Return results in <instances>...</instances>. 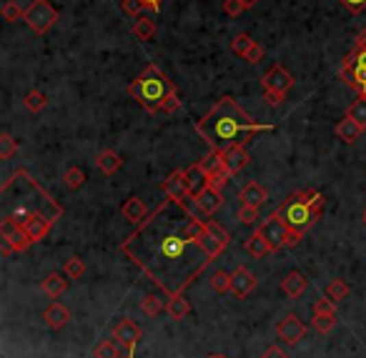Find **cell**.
I'll use <instances>...</instances> for the list:
<instances>
[{
    "instance_id": "5",
    "label": "cell",
    "mask_w": 366,
    "mask_h": 358,
    "mask_svg": "<svg viewBox=\"0 0 366 358\" xmlns=\"http://www.w3.org/2000/svg\"><path fill=\"white\" fill-rule=\"evenodd\" d=\"M23 21L28 23V28L38 36H43L48 30L56 25L58 21V10L48 3V0H33L28 8H25V13H23Z\"/></svg>"
},
{
    "instance_id": "39",
    "label": "cell",
    "mask_w": 366,
    "mask_h": 358,
    "mask_svg": "<svg viewBox=\"0 0 366 358\" xmlns=\"http://www.w3.org/2000/svg\"><path fill=\"white\" fill-rule=\"evenodd\" d=\"M15 151H18V140L5 131L0 136V158H3V161H10L15 155Z\"/></svg>"
},
{
    "instance_id": "33",
    "label": "cell",
    "mask_w": 366,
    "mask_h": 358,
    "mask_svg": "<svg viewBox=\"0 0 366 358\" xmlns=\"http://www.w3.org/2000/svg\"><path fill=\"white\" fill-rule=\"evenodd\" d=\"M133 36L138 38V40H151L156 36V23L151 18H143L141 15L138 21L133 23Z\"/></svg>"
},
{
    "instance_id": "22",
    "label": "cell",
    "mask_w": 366,
    "mask_h": 358,
    "mask_svg": "<svg viewBox=\"0 0 366 358\" xmlns=\"http://www.w3.org/2000/svg\"><path fill=\"white\" fill-rule=\"evenodd\" d=\"M186 170V183H188L191 188V196H198L204 188H208V173H206L204 168H201V163H193V166H188ZM193 201V198H191Z\"/></svg>"
},
{
    "instance_id": "38",
    "label": "cell",
    "mask_w": 366,
    "mask_h": 358,
    "mask_svg": "<svg viewBox=\"0 0 366 358\" xmlns=\"http://www.w3.org/2000/svg\"><path fill=\"white\" fill-rule=\"evenodd\" d=\"M211 288L216 293H221V296L231 291V273H226V270H216V273L211 276Z\"/></svg>"
},
{
    "instance_id": "16",
    "label": "cell",
    "mask_w": 366,
    "mask_h": 358,
    "mask_svg": "<svg viewBox=\"0 0 366 358\" xmlns=\"http://www.w3.org/2000/svg\"><path fill=\"white\" fill-rule=\"evenodd\" d=\"M366 128L359 123V120H354V118L344 116L341 120L337 123V128H334V133H337V138L341 140V143H346V146H352V143H356V140L361 138V133H364Z\"/></svg>"
},
{
    "instance_id": "32",
    "label": "cell",
    "mask_w": 366,
    "mask_h": 358,
    "mask_svg": "<svg viewBox=\"0 0 366 358\" xmlns=\"http://www.w3.org/2000/svg\"><path fill=\"white\" fill-rule=\"evenodd\" d=\"M23 105H25L30 113H40V110L48 105V95H45L43 90H30V93H25V98H23Z\"/></svg>"
},
{
    "instance_id": "48",
    "label": "cell",
    "mask_w": 366,
    "mask_h": 358,
    "mask_svg": "<svg viewBox=\"0 0 366 358\" xmlns=\"http://www.w3.org/2000/svg\"><path fill=\"white\" fill-rule=\"evenodd\" d=\"M261 58H264V45H258V43L251 45V51L243 55V60H246V63H251V66L261 63Z\"/></svg>"
},
{
    "instance_id": "7",
    "label": "cell",
    "mask_w": 366,
    "mask_h": 358,
    "mask_svg": "<svg viewBox=\"0 0 366 358\" xmlns=\"http://www.w3.org/2000/svg\"><path fill=\"white\" fill-rule=\"evenodd\" d=\"M228 243H231V233H228L226 228L221 226V223H216V220H206V231H204V235H201V246H204V251L208 253L211 261H216V258L228 248Z\"/></svg>"
},
{
    "instance_id": "53",
    "label": "cell",
    "mask_w": 366,
    "mask_h": 358,
    "mask_svg": "<svg viewBox=\"0 0 366 358\" xmlns=\"http://www.w3.org/2000/svg\"><path fill=\"white\" fill-rule=\"evenodd\" d=\"M261 358H289V356H286V351L281 348V346H269Z\"/></svg>"
},
{
    "instance_id": "14",
    "label": "cell",
    "mask_w": 366,
    "mask_h": 358,
    "mask_svg": "<svg viewBox=\"0 0 366 358\" xmlns=\"http://www.w3.org/2000/svg\"><path fill=\"white\" fill-rule=\"evenodd\" d=\"M339 78L349 86L352 90L366 98V68L361 66H349V63H341V71H339Z\"/></svg>"
},
{
    "instance_id": "17",
    "label": "cell",
    "mask_w": 366,
    "mask_h": 358,
    "mask_svg": "<svg viewBox=\"0 0 366 358\" xmlns=\"http://www.w3.org/2000/svg\"><path fill=\"white\" fill-rule=\"evenodd\" d=\"M239 198H241V205H251V208H261V205L269 201V190L261 186V183L251 181L246 183L241 190H239Z\"/></svg>"
},
{
    "instance_id": "55",
    "label": "cell",
    "mask_w": 366,
    "mask_h": 358,
    "mask_svg": "<svg viewBox=\"0 0 366 358\" xmlns=\"http://www.w3.org/2000/svg\"><path fill=\"white\" fill-rule=\"evenodd\" d=\"M10 253H15L13 246H10L8 241H3V256H10Z\"/></svg>"
},
{
    "instance_id": "51",
    "label": "cell",
    "mask_w": 366,
    "mask_h": 358,
    "mask_svg": "<svg viewBox=\"0 0 366 358\" xmlns=\"http://www.w3.org/2000/svg\"><path fill=\"white\" fill-rule=\"evenodd\" d=\"M286 93H278V90H264V101L271 105V108H278L281 103H284Z\"/></svg>"
},
{
    "instance_id": "26",
    "label": "cell",
    "mask_w": 366,
    "mask_h": 358,
    "mask_svg": "<svg viewBox=\"0 0 366 358\" xmlns=\"http://www.w3.org/2000/svg\"><path fill=\"white\" fill-rule=\"evenodd\" d=\"M166 311H169L171 318H176V321H183L186 316L191 314V303L186 296H171L169 301H166Z\"/></svg>"
},
{
    "instance_id": "42",
    "label": "cell",
    "mask_w": 366,
    "mask_h": 358,
    "mask_svg": "<svg viewBox=\"0 0 366 358\" xmlns=\"http://www.w3.org/2000/svg\"><path fill=\"white\" fill-rule=\"evenodd\" d=\"M0 13H3V21L15 23V21H21L25 10H21V5H18L15 0H8V3H3V8H0Z\"/></svg>"
},
{
    "instance_id": "27",
    "label": "cell",
    "mask_w": 366,
    "mask_h": 358,
    "mask_svg": "<svg viewBox=\"0 0 366 358\" xmlns=\"http://www.w3.org/2000/svg\"><path fill=\"white\" fill-rule=\"evenodd\" d=\"M344 63H349V66H361V68H366V30H361L359 36H356L354 51L349 53V55H346Z\"/></svg>"
},
{
    "instance_id": "24",
    "label": "cell",
    "mask_w": 366,
    "mask_h": 358,
    "mask_svg": "<svg viewBox=\"0 0 366 358\" xmlns=\"http://www.w3.org/2000/svg\"><path fill=\"white\" fill-rule=\"evenodd\" d=\"M95 166H98V170H101V173H106V176H113V173H118V170H121L123 161H121V155H118L116 151L106 148V151H101V153L95 155Z\"/></svg>"
},
{
    "instance_id": "36",
    "label": "cell",
    "mask_w": 366,
    "mask_h": 358,
    "mask_svg": "<svg viewBox=\"0 0 366 358\" xmlns=\"http://www.w3.org/2000/svg\"><path fill=\"white\" fill-rule=\"evenodd\" d=\"M63 181H66V186L71 190H78L86 183V170L78 168V166H71V168H66V173H63Z\"/></svg>"
},
{
    "instance_id": "30",
    "label": "cell",
    "mask_w": 366,
    "mask_h": 358,
    "mask_svg": "<svg viewBox=\"0 0 366 358\" xmlns=\"http://www.w3.org/2000/svg\"><path fill=\"white\" fill-rule=\"evenodd\" d=\"M311 316H314V318H311V326H314V331L321 333V336L331 333L334 326H337V314H311Z\"/></svg>"
},
{
    "instance_id": "34",
    "label": "cell",
    "mask_w": 366,
    "mask_h": 358,
    "mask_svg": "<svg viewBox=\"0 0 366 358\" xmlns=\"http://www.w3.org/2000/svg\"><path fill=\"white\" fill-rule=\"evenodd\" d=\"M93 358H121V348L113 338H106V341H98L93 348Z\"/></svg>"
},
{
    "instance_id": "46",
    "label": "cell",
    "mask_w": 366,
    "mask_h": 358,
    "mask_svg": "<svg viewBox=\"0 0 366 358\" xmlns=\"http://www.w3.org/2000/svg\"><path fill=\"white\" fill-rule=\"evenodd\" d=\"M178 108H181V95H178V88H176L166 95V101H163V105H161V113H176Z\"/></svg>"
},
{
    "instance_id": "28",
    "label": "cell",
    "mask_w": 366,
    "mask_h": 358,
    "mask_svg": "<svg viewBox=\"0 0 366 358\" xmlns=\"http://www.w3.org/2000/svg\"><path fill=\"white\" fill-rule=\"evenodd\" d=\"M349 293H352V285L346 283L344 278H334L329 285H326V298L331 303H341V301L349 298Z\"/></svg>"
},
{
    "instance_id": "49",
    "label": "cell",
    "mask_w": 366,
    "mask_h": 358,
    "mask_svg": "<svg viewBox=\"0 0 366 358\" xmlns=\"http://www.w3.org/2000/svg\"><path fill=\"white\" fill-rule=\"evenodd\" d=\"M311 314H337V303H331L329 298L316 301L314 306H311Z\"/></svg>"
},
{
    "instance_id": "44",
    "label": "cell",
    "mask_w": 366,
    "mask_h": 358,
    "mask_svg": "<svg viewBox=\"0 0 366 358\" xmlns=\"http://www.w3.org/2000/svg\"><path fill=\"white\" fill-rule=\"evenodd\" d=\"M231 173L228 170H219V173H211L208 176V188H213V190H223L228 186V181H231Z\"/></svg>"
},
{
    "instance_id": "4",
    "label": "cell",
    "mask_w": 366,
    "mask_h": 358,
    "mask_svg": "<svg viewBox=\"0 0 366 358\" xmlns=\"http://www.w3.org/2000/svg\"><path fill=\"white\" fill-rule=\"evenodd\" d=\"M171 90H176V83L169 81L154 63H148V66L143 68V73H141L138 78H133L131 86H128V95H131L133 101L138 103L146 113H158L163 101H166V95H169Z\"/></svg>"
},
{
    "instance_id": "25",
    "label": "cell",
    "mask_w": 366,
    "mask_h": 358,
    "mask_svg": "<svg viewBox=\"0 0 366 358\" xmlns=\"http://www.w3.org/2000/svg\"><path fill=\"white\" fill-rule=\"evenodd\" d=\"M243 246H246V251H249L254 258H264V256H269V253H273V248L269 246V241H266V238L258 233V231H254V233L246 238V243H243Z\"/></svg>"
},
{
    "instance_id": "6",
    "label": "cell",
    "mask_w": 366,
    "mask_h": 358,
    "mask_svg": "<svg viewBox=\"0 0 366 358\" xmlns=\"http://www.w3.org/2000/svg\"><path fill=\"white\" fill-rule=\"evenodd\" d=\"M258 233L264 235L266 241H269V246H271L273 251H281L289 243V235H291V228L286 226V220L281 218V213L276 211L269 216L266 220H261V226L256 228Z\"/></svg>"
},
{
    "instance_id": "50",
    "label": "cell",
    "mask_w": 366,
    "mask_h": 358,
    "mask_svg": "<svg viewBox=\"0 0 366 358\" xmlns=\"http://www.w3.org/2000/svg\"><path fill=\"white\" fill-rule=\"evenodd\" d=\"M341 5L349 10V13H354V15H359V13H364L366 10V0H339Z\"/></svg>"
},
{
    "instance_id": "1",
    "label": "cell",
    "mask_w": 366,
    "mask_h": 358,
    "mask_svg": "<svg viewBox=\"0 0 366 358\" xmlns=\"http://www.w3.org/2000/svg\"><path fill=\"white\" fill-rule=\"evenodd\" d=\"M206 220L191 211L186 201L169 198L158 203L141 226L121 243V253L138 266L166 296H181L211 264L201 246Z\"/></svg>"
},
{
    "instance_id": "13",
    "label": "cell",
    "mask_w": 366,
    "mask_h": 358,
    "mask_svg": "<svg viewBox=\"0 0 366 358\" xmlns=\"http://www.w3.org/2000/svg\"><path fill=\"white\" fill-rule=\"evenodd\" d=\"M163 193L169 198H176V201H191V188L186 183V170H173L166 181H163Z\"/></svg>"
},
{
    "instance_id": "47",
    "label": "cell",
    "mask_w": 366,
    "mask_h": 358,
    "mask_svg": "<svg viewBox=\"0 0 366 358\" xmlns=\"http://www.w3.org/2000/svg\"><path fill=\"white\" fill-rule=\"evenodd\" d=\"M243 10H246V5H243L241 0H223V13L231 15V18H239Z\"/></svg>"
},
{
    "instance_id": "3",
    "label": "cell",
    "mask_w": 366,
    "mask_h": 358,
    "mask_svg": "<svg viewBox=\"0 0 366 358\" xmlns=\"http://www.w3.org/2000/svg\"><path fill=\"white\" fill-rule=\"evenodd\" d=\"M321 211H324V196L316 188L293 190L291 196L284 201V205L278 208L281 218L286 220V226L299 235H304L308 228L314 226L316 218L321 216Z\"/></svg>"
},
{
    "instance_id": "23",
    "label": "cell",
    "mask_w": 366,
    "mask_h": 358,
    "mask_svg": "<svg viewBox=\"0 0 366 358\" xmlns=\"http://www.w3.org/2000/svg\"><path fill=\"white\" fill-rule=\"evenodd\" d=\"M66 278H68L66 273H63V276H60V273H48V276L40 281V288H43V293L48 298H60V296L68 291Z\"/></svg>"
},
{
    "instance_id": "56",
    "label": "cell",
    "mask_w": 366,
    "mask_h": 358,
    "mask_svg": "<svg viewBox=\"0 0 366 358\" xmlns=\"http://www.w3.org/2000/svg\"><path fill=\"white\" fill-rule=\"evenodd\" d=\"M241 3H243V5H246V10H249V8H254V5H256L258 0H241Z\"/></svg>"
},
{
    "instance_id": "15",
    "label": "cell",
    "mask_w": 366,
    "mask_h": 358,
    "mask_svg": "<svg viewBox=\"0 0 366 358\" xmlns=\"http://www.w3.org/2000/svg\"><path fill=\"white\" fill-rule=\"evenodd\" d=\"M193 205H196L204 216H213V213L223 205V193H221V190H213V188H204L198 196H193Z\"/></svg>"
},
{
    "instance_id": "31",
    "label": "cell",
    "mask_w": 366,
    "mask_h": 358,
    "mask_svg": "<svg viewBox=\"0 0 366 358\" xmlns=\"http://www.w3.org/2000/svg\"><path fill=\"white\" fill-rule=\"evenodd\" d=\"M141 311H143L148 318H156V316L161 314V311H166V303L161 301V296L148 293V296H143V301H141Z\"/></svg>"
},
{
    "instance_id": "12",
    "label": "cell",
    "mask_w": 366,
    "mask_h": 358,
    "mask_svg": "<svg viewBox=\"0 0 366 358\" xmlns=\"http://www.w3.org/2000/svg\"><path fill=\"white\" fill-rule=\"evenodd\" d=\"M254 288H256V276L246 266H236V270L231 273V293L236 298H246L254 293Z\"/></svg>"
},
{
    "instance_id": "18",
    "label": "cell",
    "mask_w": 366,
    "mask_h": 358,
    "mask_svg": "<svg viewBox=\"0 0 366 358\" xmlns=\"http://www.w3.org/2000/svg\"><path fill=\"white\" fill-rule=\"evenodd\" d=\"M251 155L246 153V146H231L228 151H223V163H226V170L231 176L241 173L246 166H249Z\"/></svg>"
},
{
    "instance_id": "52",
    "label": "cell",
    "mask_w": 366,
    "mask_h": 358,
    "mask_svg": "<svg viewBox=\"0 0 366 358\" xmlns=\"http://www.w3.org/2000/svg\"><path fill=\"white\" fill-rule=\"evenodd\" d=\"M121 5H123V10L128 15H141V10H143L141 0H121Z\"/></svg>"
},
{
    "instance_id": "11",
    "label": "cell",
    "mask_w": 366,
    "mask_h": 358,
    "mask_svg": "<svg viewBox=\"0 0 366 358\" xmlns=\"http://www.w3.org/2000/svg\"><path fill=\"white\" fill-rule=\"evenodd\" d=\"M293 75L286 71L281 63H276V66L269 71V73L261 78V88L264 90H278V93H289V90L293 88Z\"/></svg>"
},
{
    "instance_id": "2",
    "label": "cell",
    "mask_w": 366,
    "mask_h": 358,
    "mask_svg": "<svg viewBox=\"0 0 366 358\" xmlns=\"http://www.w3.org/2000/svg\"><path fill=\"white\" fill-rule=\"evenodd\" d=\"M261 131H273V125L256 123L231 95H221L216 105L201 120H196V133L213 151H228L231 146H246Z\"/></svg>"
},
{
    "instance_id": "9",
    "label": "cell",
    "mask_w": 366,
    "mask_h": 358,
    "mask_svg": "<svg viewBox=\"0 0 366 358\" xmlns=\"http://www.w3.org/2000/svg\"><path fill=\"white\" fill-rule=\"evenodd\" d=\"M110 336H113V341H116L121 348H125V351H133V348L138 346L141 338H143V331H141L138 323L131 321V318H121V321L113 326Z\"/></svg>"
},
{
    "instance_id": "19",
    "label": "cell",
    "mask_w": 366,
    "mask_h": 358,
    "mask_svg": "<svg viewBox=\"0 0 366 358\" xmlns=\"http://www.w3.org/2000/svg\"><path fill=\"white\" fill-rule=\"evenodd\" d=\"M43 321L48 323V329L60 331L63 326H68V321H71V311H68V306H63L60 301H53L51 306L43 311Z\"/></svg>"
},
{
    "instance_id": "54",
    "label": "cell",
    "mask_w": 366,
    "mask_h": 358,
    "mask_svg": "<svg viewBox=\"0 0 366 358\" xmlns=\"http://www.w3.org/2000/svg\"><path fill=\"white\" fill-rule=\"evenodd\" d=\"M143 3V8L146 10H154V13H158L161 10V5H163V0H141Z\"/></svg>"
},
{
    "instance_id": "20",
    "label": "cell",
    "mask_w": 366,
    "mask_h": 358,
    "mask_svg": "<svg viewBox=\"0 0 366 358\" xmlns=\"http://www.w3.org/2000/svg\"><path fill=\"white\" fill-rule=\"evenodd\" d=\"M121 213H123V218L128 220V223H133V226H141V223H143V220L151 216V213H148V208H146V203H143L138 196L128 198V201L123 203V208H121Z\"/></svg>"
},
{
    "instance_id": "29",
    "label": "cell",
    "mask_w": 366,
    "mask_h": 358,
    "mask_svg": "<svg viewBox=\"0 0 366 358\" xmlns=\"http://www.w3.org/2000/svg\"><path fill=\"white\" fill-rule=\"evenodd\" d=\"M198 163H201V168H204L208 176H211V173H219V170H226V163H223V151H213V148H211V153L204 155V158H201Z\"/></svg>"
},
{
    "instance_id": "58",
    "label": "cell",
    "mask_w": 366,
    "mask_h": 358,
    "mask_svg": "<svg viewBox=\"0 0 366 358\" xmlns=\"http://www.w3.org/2000/svg\"><path fill=\"white\" fill-rule=\"evenodd\" d=\"M361 220H364V226H366V211H364V216H361Z\"/></svg>"
},
{
    "instance_id": "10",
    "label": "cell",
    "mask_w": 366,
    "mask_h": 358,
    "mask_svg": "<svg viewBox=\"0 0 366 358\" xmlns=\"http://www.w3.org/2000/svg\"><path fill=\"white\" fill-rule=\"evenodd\" d=\"M56 218H58L56 213L45 216V213L40 211V208H33V211L28 213V218L23 220V228H25V231L30 233V238H33V241L38 243V241H43L45 235H48V231L53 228Z\"/></svg>"
},
{
    "instance_id": "45",
    "label": "cell",
    "mask_w": 366,
    "mask_h": 358,
    "mask_svg": "<svg viewBox=\"0 0 366 358\" xmlns=\"http://www.w3.org/2000/svg\"><path fill=\"white\" fill-rule=\"evenodd\" d=\"M239 220H241L243 226H256L258 223V208L241 205V208H239Z\"/></svg>"
},
{
    "instance_id": "21",
    "label": "cell",
    "mask_w": 366,
    "mask_h": 358,
    "mask_svg": "<svg viewBox=\"0 0 366 358\" xmlns=\"http://www.w3.org/2000/svg\"><path fill=\"white\" fill-rule=\"evenodd\" d=\"M306 288H308V278L304 276V273H299V270H291V273L281 281V291H284L289 298H301V296L306 293Z\"/></svg>"
},
{
    "instance_id": "8",
    "label": "cell",
    "mask_w": 366,
    "mask_h": 358,
    "mask_svg": "<svg viewBox=\"0 0 366 358\" xmlns=\"http://www.w3.org/2000/svg\"><path fill=\"white\" fill-rule=\"evenodd\" d=\"M306 323L301 321L296 314H286L281 321L276 323V336L278 341H284L286 346H296L301 338L306 336Z\"/></svg>"
},
{
    "instance_id": "57",
    "label": "cell",
    "mask_w": 366,
    "mask_h": 358,
    "mask_svg": "<svg viewBox=\"0 0 366 358\" xmlns=\"http://www.w3.org/2000/svg\"><path fill=\"white\" fill-rule=\"evenodd\" d=\"M121 358H133V351H128L125 356H121Z\"/></svg>"
},
{
    "instance_id": "41",
    "label": "cell",
    "mask_w": 366,
    "mask_h": 358,
    "mask_svg": "<svg viewBox=\"0 0 366 358\" xmlns=\"http://www.w3.org/2000/svg\"><path fill=\"white\" fill-rule=\"evenodd\" d=\"M346 116L354 118V120H359L361 125L366 128V98H356V101L349 105V110H346Z\"/></svg>"
},
{
    "instance_id": "40",
    "label": "cell",
    "mask_w": 366,
    "mask_h": 358,
    "mask_svg": "<svg viewBox=\"0 0 366 358\" xmlns=\"http://www.w3.org/2000/svg\"><path fill=\"white\" fill-rule=\"evenodd\" d=\"M254 43H256V40H251L249 33H239V36H234V40H231V51L243 58V55L251 51V45H254Z\"/></svg>"
},
{
    "instance_id": "35",
    "label": "cell",
    "mask_w": 366,
    "mask_h": 358,
    "mask_svg": "<svg viewBox=\"0 0 366 358\" xmlns=\"http://www.w3.org/2000/svg\"><path fill=\"white\" fill-rule=\"evenodd\" d=\"M8 243H10V246H13V251L15 253H23V251H28L30 246H33V238H30V233L28 231H25V228H21V231H15L13 235H10V238H8Z\"/></svg>"
},
{
    "instance_id": "37",
    "label": "cell",
    "mask_w": 366,
    "mask_h": 358,
    "mask_svg": "<svg viewBox=\"0 0 366 358\" xmlns=\"http://www.w3.org/2000/svg\"><path fill=\"white\" fill-rule=\"evenodd\" d=\"M63 273H66L68 278H73V281H81L83 273H86V264H83L78 256H71L66 261V266H63Z\"/></svg>"
},
{
    "instance_id": "59",
    "label": "cell",
    "mask_w": 366,
    "mask_h": 358,
    "mask_svg": "<svg viewBox=\"0 0 366 358\" xmlns=\"http://www.w3.org/2000/svg\"><path fill=\"white\" fill-rule=\"evenodd\" d=\"M208 358H226V356H208Z\"/></svg>"
},
{
    "instance_id": "43",
    "label": "cell",
    "mask_w": 366,
    "mask_h": 358,
    "mask_svg": "<svg viewBox=\"0 0 366 358\" xmlns=\"http://www.w3.org/2000/svg\"><path fill=\"white\" fill-rule=\"evenodd\" d=\"M23 223L15 216H8V218H3V223H0V235H3V241H8L10 235L15 233V231H21Z\"/></svg>"
}]
</instances>
